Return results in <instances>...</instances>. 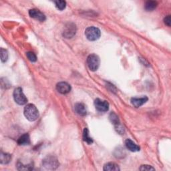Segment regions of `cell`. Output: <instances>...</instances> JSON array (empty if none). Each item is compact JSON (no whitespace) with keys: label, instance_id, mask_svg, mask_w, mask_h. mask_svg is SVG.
Segmentation results:
<instances>
[{"label":"cell","instance_id":"cell-21","mask_svg":"<svg viewBox=\"0 0 171 171\" xmlns=\"http://www.w3.org/2000/svg\"><path fill=\"white\" fill-rule=\"evenodd\" d=\"M56 7L59 10H64L66 7V3L64 1H56L54 2Z\"/></svg>","mask_w":171,"mask_h":171},{"label":"cell","instance_id":"cell-16","mask_svg":"<svg viewBox=\"0 0 171 171\" xmlns=\"http://www.w3.org/2000/svg\"><path fill=\"white\" fill-rule=\"evenodd\" d=\"M157 5H158V4H157L156 2L148 1L145 3V9L148 12H151L154 10L155 9H156V7H157Z\"/></svg>","mask_w":171,"mask_h":171},{"label":"cell","instance_id":"cell-6","mask_svg":"<svg viewBox=\"0 0 171 171\" xmlns=\"http://www.w3.org/2000/svg\"><path fill=\"white\" fill-rule=\"evenodd\" d=\"M76 25L72 23H69L65 26L64 31H63V35L66 38H72L76 34Z\"/></svg>","mask_w":171,"mask_h":171},{"label":"cell","instance_id":"cell-12","mask_svg":"<svg viewBox=\"0 0 171 171\" xmlns=\"http://www.w3.org/2000/svg\"><path fill=\"white\" fill-rule=\"evenodd\" d=\"M125 145L128 149L131 152H138L140 150V147L136 144H135L132 140H130V139H127L125 141Z\"/></svg>","mask_w":171,"mask_h":171},{"label":"cell","instance_id":"cell-10","mask_svg":"<svg viewBox=\"0 0 171 171\" xmlns=\"http://www.w3.org/2000/svg\"><path fill=\"white\" fill-rule=\"evenodd\" d=\"M147 101H148V98L146 96L141 97V98L134 97L131 99L132 104L136 108L141 107L143 104H145Z\"/></svg>","mask_w":171,"mask_h":171},{"label":"cell","instance_id":"cell-20","mask_svg":"<svg viewBox=\"0 0 171 171\" xmlns=\"http://www.w3.org/2000/svg\"><path fill=\"white\" fill-rule=\"evenodd\" d=\"M0 53H1V60L2 62H6L8 59V52L6 49L1 48L0 49Z\"/></svg>","mask_w":171,"mask_h":171},{"label":"cell","instance_id":"cell-1","mask_svg":"<svg viewBox=\"0 0 171 171\" xmlns=\"http://www.w3.org/2000/svg\"><path fill=\"white\" fill-rule=\"evenodd\" d=\"M24 113L25 118L31 122H34L39 118V111L32 104H28L25 106Z\"/></svg>","mask_w":171,"mask_h":171},{"label":"cell","instance_id":"cell-17","mask_svg":"<svg viewBox=\"0 0 171 171\" xmlns=\"http://www.w3.org/2000/svg\"><path fill=\"white\" fill-rule=\"evenodd\" d=\"M83 140L86 143L89 144V145H91L93 143V140L91 137L89 136V131L88 128H85L83 132Z\"/></svg>","mask_w":171,"mask_h":171},{"label":"cell","instance_id":"cell-4","mask_svg":"<svg viewBox=\"0 0 171 171\" xmlns=\"http://www.w3.org/2000/svg\"><path fill=\"white\" fill-rule=\"evenodd\" d=\"M87 64L89 69L92 72L96 71L100 66V58L96 54L89 55L87 58Z\"/></svg>","mask_w":171,"mask_h":171},{"label":"cell","instance_id":"cell-11","mask_svg":"<svg viewBox=\"0 0 171 171\" xmlns=\"http://www.w3.org/2000/svg\"><path fill=\"white\" fill-rule=\"evenodd\" d=\"M75 112L80 116H85L87 114L86 109L82 103H76L74 106Z\"/></svg>","mask_w":171,"mask_h":171},{"label":"cell","instance_id":"cell-22","mask_svg":"<svg viewBox=\"0 0 171 171\" xmlns=\"http://www.w3.org/2000/svg\"><path fill=\"white\" fill-rule=\"evenodd\" d=\"M26 56L28 58V60L31 62H35L37 60L36 55H35L34 52H28L26 53Z\"/></svg>","mask_w":171,"mask_h":171},{"label":"cell","instance_id":"cell-24","mask_svg":"<svg viewBox=\"0 0 171 171\" xmlns=\"http://www.w3.org/2000/svg\"><path fill=\"white\" fill-rule=\"evenodd\" d=\"M164 24L168 25L169 27L170 26V24H171V19H170V16H166L164 20Z\"/></svg>","mask_w":171,"mask_h":171},{"label":"cell","instance_id":"cell-14","mask_svg":"<svg viewBox=\"0 0 171 171\" xmlns=\"http://www.w3.org/2000/svg\"><path fill=\"white\" fill-rule=\"evenodd\" d=\"M104 170L105 171H118L120 170L118 165L114 163H109L104 166Z\"/></svg>","mask_w":171,"mask_h":171},{"label":"cell","instance_id":"cell-8","mask_svg":"<svg viewBox=\"0 0 171 171\" xmlns=\"http://www.w3.org/2000/svg\"><path fill=\"white\" fill-rule=\"evenodd\" d=\"M56 89L58 92L62 94H66L69 93L71 90V86L69 84L64 82H61L57 84Z\"/></svg>","mask_w":171,"mask_h":171},{"label":"cell","instance_id":"cell-15","mask_svg":"<svg viewBox=\"0 0 171 171\" xmlns=\"http://www.w3.org/2000/svg\"><path fill=\"white\" fill-rule=\"evenodd\" d=\"M12 159V156L10 154L7 153L2 152L0 155V162L2 164H7L10 162Z\"/></svg>","mask_w":171,"mask_h":171},{"label":"cell","instance_id":"cell-5","mask_svg":"<svg viewBox=\"0 0 171 171\" xmlns=\"http://www.w3.org/2000/svg\"><path fill=\"white\" fill-rule=\"evenodd\" d=\"M13 98L15 102L19 105H24L28 102V99L24 95L23 90L21 88H17L13 92Z\"/></svg>","mask_w":171,"mask_h":171},{"label":"cell","instance_id":"cell-7","mask_svg":"<svg viewBox=\"0 0 171 171\" xmlns=\"http://www.w3.org/2000/svg\"><path fill=\"white\" fill-rule=\"evenodd\" d=\"M94 106L96 107V109L101 112H104L109 110V102L106 100H102L100 98H97L94 101Z\"/></svg>","mask_w":171,"mask_h":171},{"label":"cell","instance_id":"cell-2","mask_svg":"<svg viewBox=\"0 0 171 171\" xmlns=\"http://www.w3.org/2000/svg\"><path fill=\"white\" fill-rule=\"evenodd\" d=\"M85 35L90 41H96L100 38L101 32L96 27L91 26L85 30Z\"/></svg>","mask_w":171,"mask_h":171},{"label":"cell","instance_id":"cell-18","mask_svg":"<svg viewBox=\"0 0 171 171\" xmlns=\"http://www.w3.org/2000/svg\"><path fill=\"white\" fill-rule=\"evenodd\" d=\"M17 169L20 170H30L33 169V164H29L28 165L23 164L21 163H17Z\"/></svg>","mask_w":171,"mask_h":171},{"label":"cell","instance_id":"cell-19","mask_svg":"<svg viewBox=\"0 0 171 171\" xmlns=\"http://www.w3.org/2000/svg\"><path fill=\"white\" fill-rule=\"evenodd\" d=\"M110 120L111 121V122L114 124L116 127H119L120 126V121L118 119V117L117 116V115L116 114H114V112H112V113L110 114Z\"/></svg>","mask_w":171,"mask_h":171},{"label":"cell","instance_id":"cell-13","mask_svg":"<svg viewBox=\"0 0 171 171\" xmlns=\"http://www.w3.org/2000/svg\"><path fill=\"white\" fill-rule=\"evenodd\" d=\"M30 143V136L28 133L24 134L21 136L18 140H17V144L19 145H28Z\"/></svg>","mask_w":171,"mask_h":171},{"label":"cell","instance_id":"cell-9","mask_svg":"<svg viewBox=\"0 0 171 171\" xmlns=\"http://www.w3.org/2000/svg\"><path fill=\"white\" fill-rule=\"evenodd\" d=\"M29 14L30 17L37 20L40 21H44L46 20V16L39 10H36V9H32L29 11Z\"/></svg>","mask_w":171,"mask_h":171},{"label":"cell","instance_id":"cell-23","mask_svg":"<svg viewBox=\"0 0 171 171\" xmlns=\"http://www.w3.org/2000/svg\"><path fill=\"white\" fill-rule=\"evenodd\" d=\"M139 170H155V169L150 165H142Z\"/></svg>","mask_w":171,"mask_h":171},{"label":"cell","instance_id":"cell-3","mask_svg":"<svg viewBox=\"0 0 171 171\" xmlns=\"http://www.w3.org/2000/svg\"><path fill=\"white\" fill-rule=\"evenodd\" d=\"M42 165L47 170H55L59 166L58 160L54 156H47L42 161Z\"/></svg>","mask_w":171,"mask_h":171}]
</instances>
